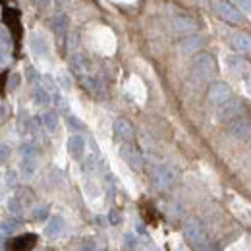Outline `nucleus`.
Returning <instances> with one entry per match:
<instances>
[{
  "instance_id": "nucleus-28",
  "label": "nucleus",
  "mask_w": 251,
  "mask_h": 251,
  "mask_svg": "<svg viewBox=\"0 0 251 251\" xmlns=\"http://www.w3.org/2000/svg\"><path fill=\"white\" fill-rule=\"evenodd\" d=\"M6 184L12 186V188L16 186V174H14V172H8V174H6Z\"/></svg>"
},
{
  "instance_id": "nucleus-11",
  "label": "nucleus",
  "mask_w": 251,
  "mask_h": 251,
  "mask_svg": "<svg viewBox=\"0 0 251 251\" xmlns=\"http://www.w3.org/2000/svg\"><path fill=\"white\" fill-rule=\"evenodd\" d=\"M70 66H72V72L77 79H81L83 75H89V60L81 54H74L72 60H70Z\"/></svg>"
},
{
  "instance_id": "nucleus-13",
  "label": "nucleus",
  "mask_w": 251,
  "mask_h": 251,
  "mask_svg": "<svg viewBox=\"0 0 251 251\" xmlns=\"http://www.w3.org/2000/svg\"><path fill=\"white\" fill-rule=\"evenodd\" d=\"M114 135H116L118 139H122V141H131L133 135H135L133 126L129 124L127 120H124V118H118V120L114 122Z\"/></svg>"
},
{
  "instance_id": "nucleus-4",
  "label": "nucleus",
  "mask_w": 251,
  "mask_h": 251,
  "mask_svg": "<svg viewBox=\"0 0 251 251\" xmlns=\"http://www.w3.org/2000/svg\"><path fill=\"white\" fill-rule=\"evenodd\" d=\"M215 12L219 14L220 20H224L226 24H232V25H240L244 24V16L240 12V8L228 0H215Z\"/></svg>"
},
{
  "instance_id": "nucleus-31",
  "label": "nucleus",
  "mask_w": 251,
  "mask_h": 251,
  "mask_svg": "<svg viewBox=\"0 0 251 251\" xmlns=\"http://www.w3.org/2000/svg\"><path fill=\"white\" fill-rule=\"evenodd\" d=\"M0 149H2V160H6L8 158V145H2Z\"/></svg>"
},
{
  "instance_id": "nucleus-26",
  "label": "nucleus",
  "mask_w": 251,
  "mask_h": 251,
  "mask_svg": "<svg viewBox=\"0 0 251 251\" xmlns=\"http://www.w3.org/2000/svg\"><path fill=\"white\" fill-rule=\"evenodd\" d=\"M25 74H27V79H29V83H31V85H37V83L41 81L39 74H37L33 68H27V70H25Z\"/></svg>"
},
{
  "instance_id": "nucleus-17",
  "label": "nucleus",
  "mask_w": 251,
  "mask_h": 251,
  "mask_svg": "<svg viewBox=\"0 0 251 251\" xmlns=\"http://www.w3.org/2000/svg\"><path fill=\"white\" fill-rule=\"evenodd\" d=\"M33 99H35V102H37V104L47 106V104H50L52 95H50V91H49L45 85H41V81H39L37 85H33Z\"/></svg>"
},
{
  "instance_id": "nucleus-8",
  "label": "nucleus",
  "mask_w": 251,
  "mask_h": 251,
  "mask_svg": "<svg viewBox=\"0 0 251 251\" xmlns=\"http://www.w3.org/2000/svg\"><path fill=\"white\" fill-rule=\"evenodd\" d=\"M232 99V91H230V87H228V83H215V85H211V89H209V100L213 102V104H217V106H222L224 102H228Z\"/></svg>"
},
{
  "instance_id": "nucleus-24",
  "label": "nucleus",
  "mask_w": 251,
  "mask_h": 251,
  "mask_svg": "<svg viewBox=\"0 0 251 251\" xmlns=\"http://www.w3.org/2000/svg\"><path fill=\"white\" fill-rule=\"evenodd\" d=\"M47 217H49V207H47V205L37 207L35 213H33V219H37V220H43V219H47Z\"/></svg>"
},
{
  "instance_id": "nucleus-5",
  "label": "nucleus",
  "mask_w": 251,
  "mask_h": 251,
  "mask_svg": "<svg viewBox=\"0 0 251 251\" xmlns=\"http://www.w3.org/2000/svg\"><path fill=\"white\" fill-rule=\"evenodd\" d=\"M228 131H230V135L234 139L248 141V139H251V120L250 118H244V116H238V118H234L230 122Z\"/></svg>"
},
{
  "instance_id": "nucleus-1",
  "label": "nucleus",
  "mask_w": 251,
  "mask_h": 251,
  "mask_svg": "<svg viewBox=\"0 0 251 251\" xmlns=\"http://www.w3.org/2000/svg\"><path fill=\"white\" fill-rule=\"evenodd\" d=\"M184 238L191 248L195 250H207L209 248V234L203 222L197 219H189L184 224Z\"/></svg>"
},
{
  "instance_id": "nucleus-32",
  "label": "nucleus",
  "mask_w": 251,
  "mask_h": 251,
  "mask_svg": "<svg viewBox=\"0 0 251 251\" xmlns=\"http://www.w3.org/2000/svg\"><path fill=\"white\" fill-rule=\"evenodd\" d=\"M35 2H37L39 6H49V4L52 2V0H35Z\"/></svg>"
},
{
  "instance_id": "nucleus-19",
  "label": "nucleus",
  "mask_w": 251,
  "mask_h": 251,
  "mask_svg": "<svg viewBox=\"0 0 251 251\" xmlns=\"http://www.w3.org/2000/svg\"><path fill=\"white\" fill-rule=\"evenodd\" d=\"M62 230H64V219L62 217H52V219L49 220L47 228H45V234L49 238H58L62 234Z\"/></svg>"
},
{
  "instance_id": "nucleus-33",
  "label": "nucleus",
  "mask_w": 251,
  "mask_h": 251,
  "mask_svg": "<svg viewBox=\"0 0 251 251\" xmlns=\"http://www.w3.org/2000/svg\"><path fill=\"white\" fill-rule=\"evenodd\" d=\"M248 91H250V95H251V77L248 79Z\"/></svg>"
},
{
  "instance_id": "nucleus-2",
  "label": "nucleus",
  "mask_w": 251,
  "mask_h": 251,
  "mask_svg": "<svg viewBox=\"0 0 251 251\" xmlns=\"http://www.w3.org/2000/svg\"><path fill=\"white\" fill-rule=\"evenodd\" d=\"M151 178H153V184L162 191H168L176 186L178 182V172L174 166L170 164H153L151 166Z\"/></svg>"
},
{
  "instance_id": "nucleus-16",
  "label": "nucleus",
  "mask_w": 251,
  "mask_h": 251,
  "mask_svg": "<svg viewBox=\"0 0 251 251\" xmlns=\"http://www.w3.org/2000/svg\"><path fill=\"white\" fill-rule=\"evenodd\" d=\"M85 147H87V143H85V139L81 137V135H72L70 139H68V151H70V155L74 158H79L83 153H85Z\"/></svg>"
},
{
  "instance_id": "nucleus-7",
  "label": "nucleus",
  "mask_w": 251,
  "mask_h": 251,
  "mask_svg": "<svg viewBox=\"0 0 251 251\" xmlns=\"http://www.w3.org/2000/svg\"><path fill=\"white\" fill-rule=\"evenodd\" d=\"M244 112V102L240 99H230L228 102H224L219 110V118L222 122H230L234 118H238Z\"/></svg>"
},
{
  "instance_id": "nucleus-25",
  "label": "nucleus",
  "mask_w": 251,
  "mask_h": 251,
  "mask_svg": "<svg viewBox=\"0 0 251 251\" xmlns=\"http://www.w3.org/2000/svg\"><path fill=\"white\" fill-rule=\"evenodd\" d=\"M16 228H18V222H14V220H10V222H2V234H4V236L12 234Z\"/></svg>"
},
{
  "instance_id": "nucleus-21",
  "label": "nucleus",
  "mask_w": 251,
  "mask_h": 251,
  "mask_svg": "<svg viewBox=\"0 0 251 251\" xmlns=\"http://www.w3.org/2000/svg\"><path fill=\"white\" fill-rule=\"evenodd\" d=\"M52 29H54L58 39H64V37H66V31H68V18L62 16V14L56 16V18L52 20Z\"/></svg>"
},
{
  "instance_id": "nucleus-15",
  "label": "nucleus",
  "mask_w": 251,
  "mask_h": 251,
  "mask_svg": "<svg viewBox=\"0 0 251 251\" xmlns=\"http://www.w3.org/2000/svg\"><path fill=\"white\" fill-rule=\"evenodd\" d=\"M203 47V39L199 37V35H189L186 39H182L180 41V50L184 52V54H195L199 49Z\"/></svg>"
},
{
  "instance_id": "nucleus-18",
  "label": "nucleus",
  "mask_w": 251,
  "mask_h": 251,
  "mask_svg": "<svg viewBox=\"0 0 251 251\" xmlns=\"http://www.w3.org/2000/svg\"><path fill=\"white\" fill-rule=\"evenodd\" d=\"M35 240H37V236H35V234H25V236H20V238L12 240L10 250H16V251L31 250L33 246H35Z\"/></svg>"
},
{
  "instance_id": "nucleus-22",
  "label": "nucleus",
  "mask_w": 251,
  "mask_h": 251,
  "mask_svg": "<svg viewBox=\"0 0 251 251\" xmlns=\"http://www.w3.org/2000/svg\"><path fill=\"white\" fill-rule=\"evenodd\" d=\"M41 122L45 124V127H47L50 133L58 129V116H56V112H45V114L41 116Z\"/></svg>"
},
{
  "instance_id": "nucleus-20",
  "label": "nucleus",
  "mask_w": 251,
  "mask_h": 251,
  "mask_svg": "<svg viewBox=\"0 0 251 251\" xmlns=\"http://www.w3.org/2000/svg\"><path fill=\"white\" fill-rule=\"evenodd\" d=\"M31 47H33V50H35V54H39V56H43V58H49L50 49H49V45H47V41H45L43 37L33 35Z\"/></svg>"
},
{
  "instance_id": "nucleus-30",
  "label": "nucleus",
  "mask_w": 251,
  "mask_h": 251,
  "mask_svg": "<svg viewBox=\"0 0 251 251\" xmlns=\"http://www.w3.org/2000/svg\"><path fill=\"white\" fill-rule=\"evenodd\" d=\"M131 238H133L131 234H127V236H126V242H127V244H126V248H135V240L131 242Z\"/></svg>"
},
{
  "instance_id": "nucleus-12",
  "label": "nucleus",
  "mask_w": 251,
  "mask_h": 251,
  "mask_svg": "<svg viewBox=\"0 0 251 251\" xmlns=\"http://www.w3.org/2000/svg\"><path fill=\"white\" fill-rule=\"evenodd\" d=\"M230 45L234 50H238L240 54H246L251 50V37L248 33H234L230 39Z\"/></svg>"
},
{
  "instance_id": "nucleus-10",
  "label": "nucleus",
  "mask_w": 251,
  "mask_h": 251,
  "mask_svg": "<svg viewBox=\"0 0 251 251\" xmlns=\"http://www.w3.org/2000/svg\"><path fill=\"white\" fill-rule=\"evenodd\" d=\"M172 27L174 31H180V33H191L197 29V22L191 18V16H186V14H180L172 20Z\"/></svg>"
},
{
  "instance_id": "nucleus-29",
  "label": "nucleus",
  "mask_w": 251,
  "mask_h": 251,
  "mask_svg": "<svg viewBox=\"0 0 251 251\" xmlns=\"http://www.w3.org/2000/svg\"><path fill=\"white\" fill-rule=\"evenodd\" d=\"M10 85H12V89H16V87L20 85V75H18V74H14V75H12V81H10Z\"/></svg>"
},
{
  "instance_id": "nucleus-3",
  "label": "nucleus",
  "mask_w": 251,
  "mask_h": 251,
  "mask_svg": "<svg viewBox=\"0 0 251 251\" xmlns=\"http://www.w3.org/2000/svg\"><path fill=\"white\" fill-rule=\"evenodd\" d=\"M191 70H193V75H195L199 81H209V79L217 74V64H215L211 54L199 52V54H195V58H193Z\"/></svg>"
},
{
  "instance_id": "nucleus-9",
  "label": "nucleus",
  "mask_w": 251,
  "mask_h": 251,
  "mask_svg": "<svg viewBox=\"0 0 251 251\" xmlns=\"http://www.w3.org/2000/svg\"><path fill=\"white\" fill-rule=\"evenodd\" d=\"M224 64H226L228 72H232V74H236V75H244V74L250 72V64H248L246 58H242V56L228 54V56L224 58Z\"/></svg>"
},
{
  "instance_id": "nucleus-23",
  "label": "nucleus",
  "mask_w": 251,
  "mask_h": 251,
  "mask_svg": "<svg viewBox=\"0 0 251 251\" xmlns=\"http://www.w3.org/2000/svg\"><path fill=\"white\" fill-rule=\"evenodd\" d=\"M8 211H10L14 217H20L22 211H24V203H22L18 197H10V201H8Z\"/></svg>"
},
{
  "instance_id": "nucleus-6",
  "label": "nucleus",
  "mask_w": 251,
  "mask_h": 251,
  "mask_svg": "<svg viewBox=\"0 0 251 251\" xmlns=\"http://www.w3.org/2000/svg\"><path fill=\"white\" fill-rule=\"evenodd\" d=\"M118 153H120V157L124 158L126 164H127L131 170H135V172H141V170H143V157H141L131 145H127V143L120 145V147H118Z\"/></svg>"
},
{
  "instance_id": "nucleus-27",
  "label": "nucleus",
  "mask_w": 251,
  "mask_h": 251,
  "mask_svg": "<svg viewBox=\"0 0 251 251\" xmlns=\"http://www.w3.org/2000/svg\"><path fill=\"white\" fill-rule=\"evenodd\" d=\"M234 2H236L238 8H242L246 12H251V0H234Z\"/></svg>"
},
{
  "instance_id": "nucleus-14",
  "label": "nucleus",
  "mask_w": 251,
  "mask_h": 251,
  "mask_svg": "<svg viewBox=\"0 0 251 251\" xmlns=\"http://www.w3.org/2000/svg\"><path fill=\"white\" fill-rule=\"evenodd\" d=\"M22 176L25 180H29L35 176L37 168H39V155H22Z\"/></svg>"
}]
</instances>
